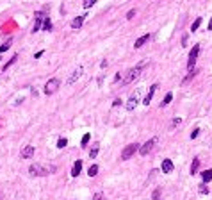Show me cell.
Masks as SVG:
<instances>
[{
	"instance_id": "4316f807",
	"label": "cell",
	"mask_w": 212,
	"mask_h": 200,
	"mask_svg": "<svg viewBox=\"0 0 212 200\" xmlns=\"http://www.w3.org/2000/svg\"><path fill=\"white\" fill-rule=\"evenodd\" d=\"M9 47H11V43H4V45H0V52H6Z\"/></svg>"
},
{
	"instance_id": "4fadbf2b",
	"label": "cell",
	"mask_w": 212,
	"mask_h": 200,
	"mask_svg": "<svg viewBox=\"0 0 212 200\" xmlns=\"http://www.w3.org/2000/svg\"><path fill=\"white\" fill-rule=\"evenodd\" d=\"M41 21H43V13H36V21H34L32 32H36V31H39V29H41Z\"/></svg>"
},
{
	"instance_id": "7c38bea8",
	"label": "cell",
	"mask_w": 212,
	"mask_h": 200,
	"mask_svg": "<svg viewBox=\"0 0 212 200\" xmlns=\"http://www.w3.org/2000/svg\"><path fill=\"white\" fill-rule=\"evenodd\" d=\"M150 38H152L150 34H145V36H141L139 39H135V43H134V47H135V48H139V47H143V45H145L146 41H150Z\"/></svg>"
},
{
	"instance_id": "4dcf8cb0",
	"label": "cell",
	"mask_w": 212,
	"mask_h": 200,
	"mask_svg": "<svg viewBox=\"0 0 212 200\" xmlns=\"http://www.w3.org/2000/svg\"><path fill=\"white\" fill-rule=\"evenodd\" d=\"M134 14H135V11H130V13H128V14H127V18H128V20H130V18H134Z\"/></svg>"
},
{
	"instance_id": "30bf717a",
	"label": "cell",
	"mask_w": 212,
	"mask_h": 200,
	"mask_svg": "<svg viewBox=\"0 0 212 200\" xmlns=\"http://www.w3.org/2000/svg\"><path fill=\"white\" fill-rule=\"evenodd\" d=\"M84 20H86V14H80L75 20H72V29H80L82 23H84Z\"/></svg>"
},
{
	"instance_id": "5b68a950",
	"label": "cell",
	"mask_w": 212,
	"mask_h": 200,
	"mask_svg": "<svg viewBox=\"0 0 212 200\" xmlns=\"http://www.w3.org/2000/svg\"><path fill=\"white\" fill-rule=\"evenodd\" d=\"M198 52H200V45H194L193 50H191V54H189V61H187V68H189V70H193V66L196 63V57H198Z\"/></svg>"
},
{
	"instance_id": "603a6c76",
	"label": "cell",
	"mask_w": 212,
	"mask_h": 200,
	"mask_svg": "<svg viewBox=\"0 0 212 200\" xmlns=\"http://www.w3.org/2000/svg\"><path fill=\"white\" fill-rule=\"evenodd\" d=\"M16 59H18V56H13V57H11V61H7V64L4 66V70H6V72H7V68H9V66H11L13 63H16Z\"/></svg>"
},
{
	"instance_id": "44dd1931",
	"label": "cell",
	"mask_w": 212,
	"mask_h": 200,
	"mask_svg": "<svg viewBox=\"0 0 212 200\" xmlns=\"http://www.w3.org/2000/svg\"><path fill=\"white\" fill-rule=\"evenodd\" d=\"M200 25H201V18H196V20H194V23L191 25V31H193V32H196Z\"/></svg>"
},
{
	"instance_id": "5bb4252c",
	"label": "cell",
	"mask_w": 212,
	"mask_h": 200,
	"mask_svg": "<svg viewBox=\"0 0 212 200\" xmlns=\"http://www.w3.org/2000/svg\"><path fill=\"white\" fill-rule=\"evenodd\" d=\"M82 75V68H77V70H73V73H72V77H69L68 80H66V84H73L79 77Z\"/></svg>"
},
{
	"instance_id": "7a4b0ae2",
	"label": "cell",
	"mask_w": 212,
	"mask_h": 200,
	"mask_svg": "<svg viewBox=\"0 0 212 200\" xmlns=\"http://www.w3.org/2000/svg\"><path fill=\"white\" fill-rule=\"evenodd\" d=\"M137 150H139V145H137V143H130V145H127V147L121 150V159H123V161L130 159Z\"/></svg>"
},
{
	"instance_id": "f1b7e54d",
	"label": "cell",
	"mask_w": 212,
	"mask_h": 200,
	"mask_svg": "<svg viewBox=\"0 0 212 200\" xmlns=\"http://www.w3.org/2000/svg\"><path fill=\"white\" fill-rule=\"evenodd\" d=\"M198 134H200V129H194V130H193V134H191V140H194Z\"/></svg>"
},
{
	"instance_id": "277c9868",
	"label": "cell",
	"mask_w": 212,
	"mask_h": 200,
	"mask_svg": "<svg viewBox=\"0 0 212 200\" xmlns=\"http://www.w3.org/2000/svg\"><path fill=\"white\" fill-rule=\"evenodd\" d=\"M59 86H61V80H59V79H50L48 82H46V86H45V93H46V95L55 93V91L59 90Z\"/></svg>"
},
{
	"instance_id": "52a82bcc",
	"label": "cell",
	"mask_w": 212,
	"mask_h": 200,
	"mask_svg": "<svg viewBox=\"0 0 212 200\" xmlns=\"http://www.w3.org/2000/svg\"><path fill=\"white\" fill-rule=\"evenodd\" d=\"M155 141H157V140L153 138V140H150V141H146V143H145L143 147H141V148H139V152H141V155H146V154H148V152H150L152 148H153V145H155Z\"/></svg>"
},
{
	"instance_id": "ac0fdd59",
	"label": "cell",
	"mask_w": 212,
	"mask_h": 200,
	"mask_svg": "<svg viewBox=\"0 0 212 200\" xmlns=\"http://www.w3.org/2000/svg\"><path fill=\"white\" fill-rule=\"evenodd\" d=\"M87 173H89V177H95V175L98 173V166H96V164H91L89 170H87Z\"/></svg>"
},
{
	"instance_id": "8fae6325",
	"label": "cell",
	"mask_w": 212,
	"mask_h": 200,
	"mask_svg": "<svg viewBox=\"0 0 212 200\" xmlns=\"http://www.w3.org/2000/svg\"><path fill=\"white\" fill-rule=\"evenodd\" d=\"M157 86H159V84H153V86L150 88L148 95H146V97H145V100H143V104H145V105H150V102H152V98H153V93H155V90H157Z\"/></svg>"
},
{
	"instance_id": "ba28073f",
	"label": "cell",
	"mask_w": 212,
	"mask_h": 200,
	"mask_svg": "<svg viewBox=\"0 0 212 200\" xmlns=\"http://www.w3.org/2000/svg\"><path fill=\"white\" fill-rule=\"evenodd\" d=\"M32 155H34V147H32V145H27L25 148L21 150V157H23V159H30Z\"/></svg>"
},
{
	"instance_id": "1f68e13d",
	"label": "cell",
	"mask_w": 212,
	"mask_h": 200,
	"mask_svg": "<svg viewBox=\"0 0 212 200\" xmlns=\"http://www.w3.org/2000/svg\"><path fill=\"white\" fill-rule=\"evenodd\" d=\"M208 31H212V18H210V21H208Z\"/></svg>"
},
{
	"instance_id": "9a60e30c",
	"label": "cell",
	"mask_w": 212,
	"mask_h": 200,
	"mask_svg": "<svg viewBox=\"0 0 212 200\" xmlns=\"http://www.w3.org/2000/svg\"><path fill=\"white\" fill-rule=\"evenodd\" d=\"M80 170H82V161H75L73 170H72V175H73V177H77V175L80 173Z\"/></svg>"
},
{
	"instance_id": "3957f363",
	"label": "cell",
	"mask_w": 212,
	"mask_h": 200,
	"mask_svg": "<svg viewBox=\"0 0 212 200\" xmlns=\"http://www.w3.org/2000/svg\"><path fill=\"white\" fill-rule=\"evenodd\" d=\"M141 70H143V66H135V68H130L128 70V75L125 77V80H123V84H130V82H134L137 77H139V73H141Z\"/></svg>"
},
{
	"instance_id": "6da1fadb",
	"label": "cell",
	"mask_w": 212,
	"mask_h": 200,
	"mask_svg": "<svg viewBox=\"0 0 212 200\" xmlns=\"http://www.w3.org/2000/svg\"><path fill=\"white\" fill-rule=\"evenodd\" d=\"M54 170H55V166H43V164H32V166L29 168L30 175H38V177L48 175V173H52Z\"/></svg>"
},
{
	"instance_id": "2e32d148",
	"label": "cell",
	"mask_w": 212,
	"mask_h": 200,
	"mask_svg": "<svg viewBox=\"0 0 212 200\" xmlns=\"http://www.w3.org/2000/svg\"><path fill=\"white\" fill-rule=\"evenodd\" d=\"M201 179H203V182H210V181H212V170L201 172Z\"/></svg>"
},
{
	"instance_id": "7402d4cb",
	"label": "cell",
	"mask_w": 212,
	"mask_h": 200,
	"mask_svg": "<svg viewBox=\"0 0 212 200\" xmlns=\"http://www.w3.org/2000/svg\"><path fill=\"white\" fill-rule=\"evenodd\" d=\"M171 98H173V95H171V93H168V95H166V98H164V100L160 102V107H164V105H168V104L171 102Z\"/></svg>"
},
{
	"instance_id": "484cf974",
	"label": "cell",
	"mask_w": 212,
	"mask_h": 200,
	"mask_svg": "<svg viewBox=\"0 0 212 200\" xmlns=\"http://www.w3.org/2000/svg\"><path fill=\"white\" fill-rule=\"evenodd\" d=\"M89 138H91L89 134H84V138H82V143H80V145H82V147H86V145H87V141H89Z\"/></svg>"
},
{
	"instance_id": "f546056e",
	"label": "cell",
	"mask_w": 212,
	"mask_h": 200,
	"mask_svg": "<svg viewBox=\"0 0 212 200\" xmlns=\"http://www.w3.org/2000/svg\"><path fill=\"white\" fill-rule=\"evenodd\" d=\"M200 193H203V195H205V193H208V189H207V188L201 184V186H200Z\"/></svg>"
},
{
	"instance_id": "e0dca14e",
	"label": "cell",
	"mask_w": 212,
	"mask_h": 200,
	"mask_svg": "<svg viewBox=\"0 0 212 200\" xmlns=\"http://www.w3.org/2000/svg\"><path fill=\"white\" fill-rule=\"evenodd\" d=\"M98 150H100V145L95 143V145H93V148L89 150V157H96V155H98Z\"/></svg>"
},
{
	"instance_id": "8992f818",
	"label": "cell",
	"mask_w": 212,
	"mask_h": 200,
	"mask_svg": "<svg viewBox=\"0 0 212 200\" xmlns=\"http://www.w3.org/2000/svg\"><path fill=\"white\" fill-rule=\"evenodd\" d=\"M137 104H139V90L130 95V98H128V102H127V111H134Z\"/></svg>"
},
{
	"instance_id": "d4e9b609",
	"label": "cell",
	"mask_w": 212,
	"mask_h": 200,
	"mask_svg": "<svg viewBox=\"0 0 212 200\" xmlns=\"http://www.w3.org/2000/svg\"><path fill=\"white\" fill-rule=\"evenodd\" d=\"M96 4V0H86V2H84V7L87 9V7H91V6H95Z\"/></svg>"
},
{
	"instance_id": "d6986e66",
	"label": "cell",
	"mask_w": 212,
	"mask_h": 200,
	"mask_svg": "<svg viewBox=\"0 0 212 200\" xmlns=\"http://www.w3.org/2000/svg\"><path fill=\"white\" fill-rule=\"evenodd\" d=\"M198 166H200V159L196 157V159L193 161V164H191V173H193V175H194V173L198 172Z\"/></svg>"
},
{
	"instance_id": "9c48e42d",
	"label": "cell",
	"mask_w": 212,
	"mask_h": 200,
	"mask_svg": "<svg viewBox=\"0 0 212 200\" xmlns=\"http://www.w3.org/2000/svg\"><path fill=\"white\" fill-rule=\"evenodd\" d=\"M160 168H162L164 173H171V172H173V161H171V159H164Z\"/></svg>"
},
{
	"instance_id": "83f0119b",
	"label": "cell",
	"mask_w": 212,
	"mask_h": 200,
	"mask_svg": "<svg viewBox=\"0 0 212 200\" xmlns=\"http://www.w3.org/2000/svg\"><path fill=\"white\" fill-rule=\"evenodd\" d=\"M93 200H105V196H104L102 193H96L95 196H93Z\"/></svg>"
},
{
	"instance_id": "ffe728a7",
	"label": "cell",
	"mask_w": 212,
	"mask_h": 200,
	"mask_svg": "<svg viewBox=\"0 0 212 200\" xmlns=\"http://www.w3.org/2000/svg\"><path fill=\"white\" fill-rule=\"evenodd\" d=\"M43 29H45V31H52V21H50V18H45V21H43Z\"/></svg>"
},
{
	"instance_id": "cb8c5ba5",
	"label": "cell",
	"mask_w": 212,
	"mask_h": 200,
	"mask_svg": "<svg viewBox=\"0 0 212 200\" xmlns=\"http://www.w3.org/2000/svg\"><path fill=\"white\" fill-rule=\"evenodd\" d=\"M66 143H68V141H66V138H61V140L57 141V147H59V148H64V147H66Z\"/></svg>"
}]
</instances>
